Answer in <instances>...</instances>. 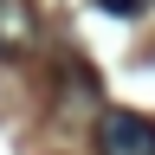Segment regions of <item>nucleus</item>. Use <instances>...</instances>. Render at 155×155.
<instances>
[{"instance_id": "nucleus-1", "label": "nucleus", "mask_w": 155, "mask_h": 155, "mask_svg": "<svg viewBox=\"0 0 155 155\" xmlns=\"http://www.w3.org/2000/svg\"><path fill=\"white\" fill-rule=\"evenodd\" d=\"M97 155H155V116L142 110H97Z\"/></svg>"}, {"instance_id": "nucleus-2", "label": "nucleus", "mask_w": 155, "mask_h": 155, "mask_svg": "<svg viewBox=\"0 0 155 155\" xmlns=\"http://www.w3.org/2000/svg\"><path fill=\"white\" fill-rule=\"evenodd\" d=\"M32 39H39V19L26 0H0V58H19V52H32Z\"/></svg>"}, {"instance_id": "nucleus-3", "label": "nucleus", "mask_w": 155, "mask_h": 155, "mask_svg": "<svg viewBox=\"0 0 155 155\" xmlns=\"http://www.w3.org/2000/svg\"><path fill=\"white\" fill-rule=\"evenodd\" d=\"M91 7H104V13H116V19H136L149 0H91Z\"/></svg>"}]
</instances>
